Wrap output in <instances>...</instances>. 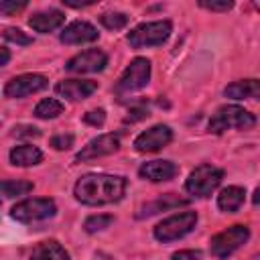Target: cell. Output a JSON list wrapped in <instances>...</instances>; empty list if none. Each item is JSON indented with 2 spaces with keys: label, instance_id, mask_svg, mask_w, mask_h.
I'll list each match as a JSON object with an SVG mask.
<instances>
[{
  "label": "cell",
  "instance_id": "1",
  "mask_svg": "<svg viewBox=\"0 0 260 260\" xmlns=\"http://www.w3.org/2000/svg\"><path fill=\"white\" fill-rule=\"evenodd\" d=\"M128 181L120 175H104V173H89L79 177L73 187V195L83 205H110L124 197Z\"/></svg>",
  "mask_w": 260,
  "mask_h": 260
},
{
  "label": "cell",
  "instance_id": "17",
  "mask_svg": "<svg viewBox=\"0 0 260 260\" xmlns=\"http://www.w3.org/2000/svg\"><path fill=\"white\" fill-rule=\"evenodd\" d=\"M225 98L232 100H260V79H240L223 89Z\"/></svg>",
  "mask_w": 260,
  "mask_h": 260
},
{
  "label": "cell",
  "instance_id": "16",
  "mask_svg": "<svg viewBox=\"0 0 260 260\" xmlns=\"http://www.w3.org/2000/svg\"><path fill=\"white\" fill-rule=\"evenodd\" d=\"M65 22V14L61 10H55V8H49V10H43V12H35L30 18H28V24L32 30L37 32H53L57 30L59 26H63Z\"/></svg>",
  "mask_w": 260,
  "mask_h": 260
},
{
  "label": "cell",
  "instance_id": "29",
  "mask_svg": "<svg viewBox=\"0 0 260 260\" xmlns=\"http://www.w3.org/2000/svg\"><path fill=\"white\" fill-rule=\"evenodd\" d=\"M83 122L85 124H89V126H104V122H106V112L100 108V110H91V112H87L85 116H83Z\"/></svg>",
  "mask_w": 260,
  "mask_h": 260
},
{
  "label": "cell",
  "instance_id": "9",
  "mask_svg": "<svg viewBox=\"0 0 260 260\" xmlns=\"http://www.w3.org/2000/svg\"><path fill=\"white\" fill-rule=\"evenodd\" d=\"M47 85H49V81H47L45 75H41V73H22V75H16L10 81H6L2 91H4V98L20 100V98L32 95L37 91H43Z\"/></svg>",
  "mask_w": 260,
  "mask_h": 260
},
{
  "label": "cell",
  "instance_id": "2",
  "mask_svg": "<svg viewBox=\"0 0 260 260\" xmlns=\"http://www.w3.org/2000/svg\"><path fill=\"white\" fill-rule=\"evenodd\" d=\"M256 126V116L250 114L248 110L236 106V104H228V106H221L211 118H209V124H207V130L213 132V134H221L225 130H232V128H238V130H248Z\"/></svg>",
  "mask_w": 260,
  "mask_h": 260
},
{
  "label": "cell",
  "instance_id": "25",
  "mask_svg": "<svg viewBox=\"0 0 260 260\" xmlns=\"http://www.w3.org/2000/svg\"><path fill=\"white\" fill-rule=\"evenodd\" d=\"M100 22L108 28V30H120L128 24V16L124 12H104L100 16Z\"/></svg>",
  "mask_w": 260,
  "mask_h": 260
},
{
  "label": "cell",
  "instance_id": "10",
  "mask_svg": "<svg viewBox=\"0 0 260 260\" xmlns=\"http://www.w3.org/2000/svg\"><path fill=\"white\" fill-rule=\"evenodd\" d=\"M118 150H120V134H114V132L100 134V136L91 138V140L75 154V162L102 158V156L114 154V152H118Z\"/></svg>",
  "mask_w": 260,
  "mask_h": 260
},
{
  "label": "cell",
  "instance_id": "31",
  "mask_svg": "<svg viewBox=\"0 0 260 260\" xmlns=\"http://www.w3.org/2000/svg\"><path fill=\"white\" fill-rule=\"evenodd\" d=\"M14 136L16 138H22V136H26V138H39L41 136V130L35 128V126H16L14 128Z\"/></svg>",
  "mask_w": 260,
  "mask_h": 260
},
{
  "label": "cell",
  "instance_id": "24",
  "mask_svg": "<svg viewBox=\"0 0 260 260\" xmlns=\"http://www.w3.org/2000/svg\"><path fill=\"white\" fill-rule=\"evenodd\" d=\"M114 223V215H104V213H98V215H89L83 223V230L87 234H95V232H102L106 228H110Z\"/></svg>",
  "mask_w": 260,
  "mask_h": 260
},
{
  "label": "cell",
  "instance_id": "26",
  "mask_svg": "<svg viewBox=\"0 0 260 260\" xmlns=\"http://www.w3.org/2000/svg\"><path fill=\"white\" fill-rule=\"evenodd\" d=\"M2 37L6 39V41H10V43H16V45H32V37H28L26 32H22L20 28H14V26H8V28H4V32H2Z\"/></svg>",
  "mask_w": 260,
  "mask_h": 260
},
{
  "label": "cell",
  "instance_id": "7",
  "mask_svg": "<svg viewBox=\"0 0 260 260\" xmlns=\"http://www.w3.org/2000/svg\"><path fill=\"white\" fill-rule=\"evenodd\" d=\"M57 205L49 197H37V199H24L16 203L10 209V217L20 221V223H37L55 217Z\"/></svg>",
  "mask_w": 260,
  "mask_h": 260
},
{
  "label": "cell",
  "instance_id": "37",
  "mask_svg": "<svg viewBox=\"0 0 260 260\" xmlns=\"http://www.w3.org/2000/svg\"><path fill=\"white\" fill-rule=\"evenodd\" d=\"M254 6H256V10H260V0H258V2H254Z\"/></svg>",
  "mask_w": 260,
  "mask_h": 260
},
{
  "label": "cell",
  "instance_id": "33",
  "mask_svg": "<svg viewBox=\"0 0 260 260\" xmlns=\"http://www.w3.org/2000/svg\"><path fill=\"white\" fill-rule=\"evenodd\" d=\"M148 116V110H144V108H134L132 112H130V116H128V122H136V120H142V118H146Z\"/></svg>",
  "mask_w": 260,
  "mask_h": 260
},
{
  "label": "cell",
  "instance_id": "30",
  "mask_svg": "<svg viewBox=\"0 0 260 260\" xmlns=\"http://www.w3.org/2000/svg\"><path fill=\"white\" fill-rule=\"evenodd\" d=\"M22 8H26V2H10V0H2L0 2V12L4 16H10V14H14V12L22 10Z\"/></svg>",
  "mask_w": 260,
  "mask_h": 260
},
{
  "label": "cell",
  "instance_id": "18",
  "mask_svg": "<svg viewBox=\"0 0 260 260\" xmlns=\"http://www.w3.org/2000/svg\"><path fill=\"white\" fill-rule=\"evenodd\" d=\"M244 199H246V189L238 187V185H230V187L221 189V193L217 195V207L221 211L234 213L244 205Z\"/></svg>",
  "mask_w": 260,
  "mask_h": 260
},
{
  "label": "cell",
  "instance_id": "3",
  "mask_svg": "<svg viewBox=\"0 0 260 260\" xmlns=\"http://www.w3.org/2000/svg\"><path fill=\"white\" fill-rule=\"evenodd\" d=\"M171 30H173L171 20H152V22H142V24L134 26L126 39L132 49L160 47L171 37Z\"/></svg>",
  "mask_w": 260,
  "mask_h": 260
},
{
  "label": "cell",
  "instance_id": "13",
  "mask_svg": "<svg viewBox=\"0 0 260 260\" xmlns=\"http://www.w3.org/2000/svg\"><path fill=\"white\" fill-rule=\"evenodd\" d=\"M98 37H100V32H98V28L91 22H87V20H73V22H69L63 28L59 39H61L63 45H85V43L98 41Z\"/></svg>",
  "mask_w": 260,
  "mask_h": 260
},
{
  "label": "cell",
  "instance_id": "5",
  "mask_svg": "<svg viewBox=\"0 0 260 260\" xmlns=\"http://www.w3.org/2000/svg\"><path fill=\"white\" fill-rule=\"evenodd\" d=\"M248 240H250V228L244 223H234L228 230H223L211 238V242H209L211 256H215L217 260H225L236 250H240Z\"/></svg>",
  "mask_w": 260,
  "mask_h": 260
},
{
  "label": "cell",
  "instance_id": "8",
  "mask_svg": "<svg viewBox=\"0 0 260 260\" xmlns=\"http://www.w3.org/2000/svg\"><path fill=\"white\" fill-rule=\"evenodd\" d=\"M148 81H150V61L144 57H136L130 61V65L120 75V79L116 83V91L118 93L138 91V89L146 87Z\"/></svg>",
  "mask_w": 260,
  "mask_h": 260
},
{
  "label": "cell",
  "instance_id": "35",
  "mask_svg": "<svg viewBox=\"0 0 260 260\" xmlns=\"http://www.w3.org/2000/svg\"><path fill=\"white\" fill-rule=\"evenodd\" d=\"M0 51H2V61H0V65L4 67V65H8V61H10V53H8V49H6V47H2Z\"/></svg>",
  "mask_w": 260,
  "mask_h": 260
},
{
  "label": "cell",
  "instance_id": "23",
  "mask_svg": "<svg viewBox=\"0 0 260 260\" xmlns=\"http://www.w3.org/2000/svg\"><path fill=\"white\" fill-rule=\"evenodd\" d=\"M35 189V185L30 181H12V179H4L2 181V195L6 199H12V197H20V195H26Z\"/></svg>",
  "mask_w": 260,
  "mask_h": 260
},
{
  "label": "cell",
  "instance_id": "14",
  "mask_svg": "<svg viewBox=\"0 0 260 260\" xmlns=\"http://www.w3.org/2000/svg\"><path fill=\"white\" fill-rule=\"evenodd\" d=\"M95 89H98V81H93V79H63L55 85V93L69 102L85 100Z\"/></svg>",
  "mask_w": 260,
  "mask_h": 260
},
{
  "label": "cell",
  "instance_id": "19",
  "mask_svg": "<svg viewBox=\"0 0 260 260\" xmlns=\"http://www.w3.org/2000/svg\"><path fill=\"white\" fill-rule=\"evenodd\" d=\"M8 158L14 167H32L43 160V152L32 144H20L10 150Z\"/></svg>",
  "mask_w": 260,
  "mask_h": 260
},
{
  "label": "cell",
  "instance_id": "11",
  "mask_svg": "<svg viewBox=\"0 0 260 260\" xmlns=\"http://www.w3.org/2000/svg\"><path fill=\"white\" fill-rule=\"evenodd\" d=\"M108 65V55L102 49H87L77 53L65 63V71L69 73H98L104 71Z\"/></svg>",
  "mask_w": 260,
  "mask_h": 260
},
{
  "label": "cell",
  "instance_id": "20",
  "mask_svg": "<svg viewBox=\"0 0 260 260\" xmlns=\"http://www.w3.org/2000/svg\"><path fill=\"white\" fill-rule=\"evenodd\" d=\"M28 260H69V252L55 240H49V242H41Z\"/></svg>",
  "mask_w": 260,
  "mask_h": 260
},
{
  "label": "cell",
  "instance_id": "12",
  "mask_svg": "<svg viewBox=\"0 0 260 260\" xmlns=\"http://www.w3.org/2000/svg\"><path fill=\"white\" fill-rule=\"evenodd\" d=\"M173 140V130L167 124H154L134 138V148L138 152H156Z\"/></svg>",
  "mask_w": 260,
  "mask_h": 260
},
{
  "label": "cell",
  "instance_id": "32",
  "mask_svg": "<svg viewBox=\"0 0 260 260\" xmlns=\"http://www.w3.org/2000/svg\"><path fill=\"white\" fill-rule=\"evenodd\" d=\"M171 260H203L199 250H179L171 256Z\"/></svg>",
  "mask_w": 260,
  "mask_h": 260
},
{
  "label": "cell",
  "instance_id": "27",
  "mask_svg": "<svg viewBox=\"0 0 260 260\" xmlns=\"http://www.w3.org/2000/svg\"><path fill=\"white\" fill-rule=\"evenodd\" d=\"M199 6L213 12H228L234 8V2L232 0H199Z\"/></svg>",
  "mask_w": 260,
  "mask_h": 260
},
{
  "label": "cell",
  "instance_id": "4",
  "mask_svg": "<svg viewBox=\"0 0 260 260\" xmlns=\"http://www.w3.org/2000/svg\"><path fill=\"white\" fill-rule=\"evenodd\" d=\"M195 223H197V213L195 211H181V213L169 215L162 221H158L152 230V236H154V240H158L162 244H169V242L181 240L189 232H193Z\"/></svg>",
  "mask_w": 260,
  "mask_h": 260
},
{
  "label": "cell",
  "instance_id": "34",
  "mask_svg": "<svg viewBox=\"0 0 260 260\" xmlns=\"http://www.w3.org/2000/svg\"><path fill=\"white\" fill-rule=\"evenodd\" d=\"M63 4L65 6H71V8H83V6H89V4H93L91 0L89 2H73V0H63Z\"/></svg>",
  "mask_w": 260,
  "mask_h": 260
},
{
  "label": "cell",
  "instance_id": "22",
  "mask_svg": "<svg viewBox=\"0 0 260 260\" xmlns=\"http://www.w3.org/2000/svg\"><path fill=\"white\" fill-rule=\"evenodd\" d=\"M63 104L59 102V100H55V98H45V100H41L37 106H35V116L37 118H41V120H53V118H57L59 114H63Z\"/></svg>",
  "mask_w": 260,
  "mask_h": 260
},
{
  "label": "cell",
  "instance_id": "15",
  "mask_svg": "<svg viewBox=\"0 0 260 260\" xmlns=\"http://www.w3.org/2000/svg\"><path fill=\"white\" fill-rule=\"evenodd\" d=\"M179 167L173 160H148L138 169V175L146 181L152 183H160V181H171L173 177H177Z\"/></svg>",
  "mask_w": 260,
  "mask_h": 260
},
{
  "label": "cell",
  "instance_id": "36",
  "mask_svg": "<svg viewBox=\"0 0 260 260\" xmlns=\"http://www.w3.org/2000/svg\"><path fill=\"white\" fill-rule=\"evenodd\" d=\"M252 203H254V205H260V187H256V191H254V195H252Z\"/></svg>",
  "mask_w": 260,
  "mask_h": 260
},
{
  "label": "cell",
  "instance_id": "21",
  "mask_svg": "<svg viewBox=\"0 0 260 260\" xmlns=\"http://www.w3.org/2000/svg\"><path fill=\"white\" fill-rule=\"evenodd\" d=\"M179 205H187V199H179L177 195L167 193V195L158 197L156 201L146 203V205L140 209L138 217H148V215H154V213H158V211H167V209H173V207H179Z\"/></svg>",
  "mask_w": 260,
  "mask_h": 260
},
{
  "label": "cell",
  "instance_id": "28",
  "mask_svg": "<svg viewBox=\"0 0 260 260\" xmlns=\"http://www.w3.org/2000/svg\"><path fill=\"white\" fill-rule=\"evenodd\" d=\"M73 142H75V136L69 134V132L67 134H57V136L51 138V146L55 150H69L73 146Z\"/></svg>",
  "mask_w": 260,
  "mask_h": 260
},
{
  "label": "cell",
  "instance_id": "6",
  "mask_svg": "<svg viewBox=\"0 0 260 260\" xmlns=\"http://www.w3.org/2000/svg\"><path fill=\"white\" fill-rule=\"evenodd\" d=\"M223 179V171L213 167V165H199L195 167L187 181H185V191L193 197H209L221 183Z\"/></svg>",
  "mask_w": 260,
  "mask_h": 260
}]
</instances>
